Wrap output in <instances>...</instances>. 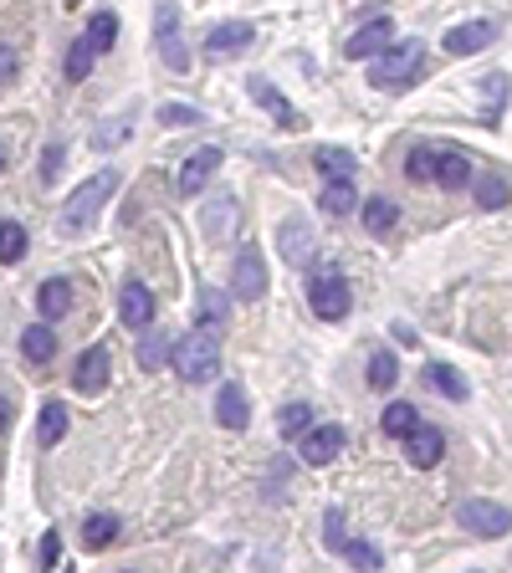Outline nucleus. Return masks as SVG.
<instances>
[{
	"label": "nucleus",
	"instance_id": "nucleus-46",
	"mask_svg": "<svg viewBox=\"0 0 512 573\" xmlns=\"http://www.w3.org/2000/svg\"><path fill=\"white\" fill-rule=\"evenodd\" d=\"M6 425H11V400L0 394V430H6Z\"/></svg>",
	"mask_w": 512,
	"mask_h": 573
},
{
	"label": "nucleus",
	"instance_id": "nucleus-11",
	"mask_svg": "<svg viewBox=\"0 0 512 573\" xmlns=\"http://www.w3.org/2000/svg\"><path fill=\"white\" fill-rule=\"evenodd\" d=\"M108 369H113L108 348H103V343H93L88 354L77 359V369H72V389L82 394V400H93V394H103V389H108Z\"/></svg>",
	"mask_w": 512,
	"mask_h": 573
},
{
	"label": "nucleus",
	"instance_id": "nucleus-37",
	"mask_svg": "<svg viewBox=\"0 0 512 573\" xmlns=\"http://www.w3.org/2000/svg\"><path fill=\"white\" fill-rule=\"evenodd\" d=\"M169 359V338L164 333H144V343H139V364L144 369H159Z\"/></svg>",
	"mask_w": 512,
	"mask_h": 573
},
{
	"label": "nucleus",
	"instance_id": "nucleus-14",
	"mask_svg": "<svg viewBox=\"0 0 512 573\" xmlns=\"http://www.w3.org/2000/svg\"><path fill=\"white\" fill-rule=\"evenodd\" d=\"M492 36H497V26H492V21H461V26H451V31H446L441 47H446L451 57H477L482 47H492Z\"/></svg>",
	"mask_w": 512,
	"mask_h": 573
},
{
	"label": "nucleus",
	"instance_id": "nucleus-42",
	"mask_svg": "<svg viewBox=\"0 0 512 573\" xmlns=\"http://www.w3.org/2000/svg\"><path fill=\"white\" fill-rule=\"evenodd\" d=\"M21 77V52L16 47H6V41H0V87H11Z\"/></svg>",
	"mask_w": 512,
	"mask_h": 573
},
{
	"label": "nucleus",
	"instance_id": "nucleus-26",
	"mask_svg": "<svg viewBox=\"0 0 512 573\" xmlns=\"http://www.w3.org/2000/svg\"><path fill=\"white\" fill-rule=\"evenodd\" d=\"M477 180V205L482 210H502L507 205V174L502 169H482V174H472Z\"/></svg>",
	"mask_w": 512,
	"mask_h": 573
},
{
	"label": "nucleus",
	"instance_id": "nucleus-28",
	"mask_svg": "<svg viewBox=\"0 0 512 573\" xmlns=\"http://www.w3.org/2000/svg\"><path fill=\"white\" fill-rule=\"evenodd\" d=\"M425 384H431L441 400H466V379L451 364H425Z\"/></svg>",
	"mask_w": 512,
	"mask_h": 573
},
{
	"label": "nucleus",
	"instance_id": "nucleus-24",
	"mask_svg": "<svg viewBox=\"0 0 512 573\" xmlns=\"http://www.w3.org/2000/svg\"><path fill=\"white\" fill-rule=\"evenodd\" d=\"M359 215H364V231H369V236H390V231L400 226V205H395L390 195H374L369 205H359Z\"/></svg>",
	"mask_w": 512,
	"mask_h": 573
},
{
	"label": "nucleus",
	"instance_id": "nucleus-23",
	"mask_svg": "<svg viewBox=\"0 0 512 573\" xmlns=\"http://www.w3.org/2000/svg\"><path fill=\"white\" fill-rule=\"evenodd\" d=\"M251 98L262 103V108H267V113H272V118H277L282 128H297V123H303V118H297V108H292V103H287V98L277 93V87H272L267 77H251Z\"/></svg>",
	"mask_w": 512,
	"mask_h": 573
},
{
	"label": "nucleus",
	"instance_id": "nucleus-13",
	"mask_svg": "<svg viewBox=\"0 0 512 573\" xmlns=\"http://www.w3.org/2000/svg\"><path fill=\"white\" fill-rule=\"evenodd\" d=\"M441 456H446V435H441L436 425H415V430L405 435V461H410L415 471L441 466Z\"/></svg>",
	"mask_w": 512,
	"mask_h": 573
},
{
	"label": "nucleus",
	"instance_id": "nucleus-4",
	"mask_svg": "<svg viewBox=\"0 0 512 573\" xmlns=\"http://www.w3.org/2000/svg\"><path fill=\"white\" fill-rule=\"evenodd\" d=\"M175 369H180V379L185 384H205V379H216L221 374V343H216V333H185L180 343H175Z\"/></svg>",
	"mask_w": 512,
	"mask_h": 573
},
{
	"label": "nucleus",
	"instance_id": "nucleus-31",
	"mask_svg": "<svg viewBox=\"0 0 512 573\" xmlns=\"http://www.w3.org/2000/svg\"><path fill=\"white\" fill-rule=\"evenodd\" d=\"M21 256H26V226H16V220H0V267H16Z\"/></svg>",
	"mask_w": 512,
	"mask_h": 573
},
{
	"label": "nucleus",
	"instance_id": "nucleus-25",
	"mask_svg": "<svg viewBox=\"0 0 512 573\" xmlns=\"http://www.w3.org/2000/svg\"><path fill=\"white\" fill-rule=\"evenodd\" d=\"M118 533H123V522H118L113 512H93L88 522H82V548H88V553H103Z\"/></svg>",
	"mask_w": 512,
	"mask_h": 573
},
{
	"label": "nucleus",
	"instance_id": "nucleus-32",
	"mask_svg": "<svg viewBox=\"0 0 512 573\" xmlns=\"http://www.w3.org/2000/svg\"><path fill=\"white\" fill-rule=\"evenodd\" d=\"M195 323H200V333H216L221 323H226V297L221 292H200V307H195Z\"/></svg>",
	"mask_w": 512,
	"mask_h": 573
},
{
	"label": "nucleus",
	"instance_id": "nucleus-7",
	"mask_svg": "<svg viewBox=\"0 0 512 573\" xmlns=\"http://www.w3.org/2000/svg\"><path fill=\"white\" fill-rule=\"evenodd\" d=\"M344 425H308L303 435H297V456H303L308 466H328L344 456Z\"/></svg>",
	"mask_w": 512,
	"mask_h": 573
},
{
	"label": "nucleus",
	"instance_id": "nucleus-6",
	"mask_svg": "<svg viewBox=\"0 0 512 573\" xmlns=\"http://www.w3.org/2000/svg\"><path fill=\"white\" fill-rule=\"evenodd\" d=\"M154 36H159L164 67H169V72H190V47H185V31H180V11H175V6H159Z\"/></svg>",
	"mask_w": 512,
	"mask_h": 573
},
{
	"label": "nucleus",
	"instance_id": "nucleus-44",
	"mask_svg": "<svg viewBox=\"0 0 512 573\" xmlns=\"http://www.w3.org/2000/svg\"><path fill=\"white\" fill-rule=\"evenodd\" d=\"M118 139H128V123H103V134H93L98 149H113Z\"/></svg>",
	"mask_w": 512,
	"mask_h": 573
},
{
	"label": "nucleus",
	"instance_id": "nucleus-34",
	"mask_svg": "<svg viewBox=\"0 0 512 573\" xmlns=\"http://www.w3.org/2000/svg\"><path fill=\"white\" fill-rule=\"evenodd\" d=\"M338 553H344V558H349L359 573H379V568H384V553H379L374 543H364V538H349V543L338 548Z\"/></svg>",
	"mask_w": 512,
	"mask_h": 573
},
{
	"label": "nucleus",
	"instance_id": "nucleus-36",
	"mask_svg": "<svg viewBox=\"0 0 512 573\" xmlns=\"http://www.w3.org/2000/svg\"><path fill=\"white\" fill-rule=\"evenodd\" d=\"M313 425V405H282V415H277V430H282V440H297Z\"/></svg>",
	"mask_w": 512,
	"mask_h": 573
},
{
	"label": "nucleus",
	"instance_id": "nucleus-9",
	"mask_svg": "<svg viewBox=\"0 0 512 573\" xmlns=\"http://www.w3.org/2000/svg\"><path fill=\"white\" fill-rule=\"evenodd\" d=\"M231 292H236L241 302L267 297V261H262V251H256V246H246V251L236 256V267H231Z\"/></svg>",
	"mask_w": 512,
	"mask_h": 573
},
{
	"label": "nucleus",
	"instance_id": "nucleus-3",
	"mask_svg": "<svg viewBox=\"0 0 512 573\" xmlns=\"http://www.w3.org/2000/svg\"><path fill=\"white\" fill-rule=\"evenodd\" d=\"M113 190H118V169H98L93 180H82L77 190H72V200H67V215H62V231H88L93 220H98V210L113 200Z\"/></svg>",
	"mask_w": 512,
	"mask_h": 573
},
{
	"label": "nucleus",
	"instance_id": "nucleus-40",
	"mask_svg": "<svg viewBox=\"0 0 512 573\" xmlns=\"http://www.w3.org/2000/svg\"><path fill=\"white\" fill-rule=\"evenodd\" d=\"M57 553H62V533H41V548H36V563H41V573H52L57 568Z\"/></svg>",
	"mask_w": 512,
	"mask_h": 573
},
{
	"label": "nucleus",
	"instance_id": "nucleus-45",
	"mask_svg": "<svg viewBox=\"0 0 512 573\" xmlns=\"http://www.w3.org/2000/svg\"><path fill=\"white\" fill-rule=\"evenodd\" d=\"M390 333H395V343H405V348H415V343H420V333H415L410 323H395Z\"/></svg>",
	"mask_w": 512,
	"mask_h": 573
},
{
	"label": "nucleus",
	"instance_id": "nucleus-20",
	"mask_svg": "<svg viewBox=\"0 0 512 573\" xmlns=\"http://www.w3.org/2000/svg\"><path fill=\"white\" fill-rule=\"evenodd\" d=\"M21 354H26V364L47 369V364L57 359V333H52L47 323H31V328L21 333Z\"/></svg>",
	"mask_w": 512,
	"mask_h": 573
},
{
	"label": "nucleus",
	"instance_id": "nucleus-12",
	"mask_svg": "<svg viewBox=\"0 0 512 573\" xmlns=\"http://www.w3.org/2000/svg\"><path fill=\"white\" fill-rule=\"evenodd\" d=\"M154 313H159V302H154L149 282H123V292H118V318H123V328H149Z\"/></svg>",
	"mask_w": 512,
	"mask_h": 573
},
{
	"label": "nucleus",
	"instance_id": "nucleus-33",
	"mask_svg": "<svg viewBox=\"0 0 512 573\" xmlns=\"http://www.w3.org/2000/svg\"><path fill=\"white\" fill-rule=\"evenodd\" d=\"M431 159H436V144H410V154H405V180H410V185H431Z\"/></svg>",
	"mask_w": 512,
	"mask_h": 573
},
{
	"label": "nucleus",
	"instance_id": "nucleus-39",
	"mask_svg": "<svg viewBox=\"0 0 512 573\" xmlns=\"http://www.w3.org/2000/svg\"><path fill=\"white\" fill-rule=\"evenodd\" d=\"M93 62H98V57L88 52V41H77V47L67 52V77H72V82H82V77L93 72Z\"/></svg>",
	"mask_w": 512,
	"mask_h": 573
},
{
	"label": "nucleus",
	"instance_id": "nucleus-41",
	"mask_svg": "<svg viewBox=\"0 0 512 573\" xmlns=\"http://www.w3.org/2000/svg\"><path fill=\"white\" fill-rule=\"evenodd\" d=\"M323 538H328V548H344V543H349V533H344V512H338V507H328V517H323Z\"/></svg>",
	"mask_w": 512,
	"mask_h": 573
},
{
	"label": "nucleus",
	"instance_id": "nucleus-8",
	"mask_svg": "<svg viewBox=\"0 0 512 573\" xmlns=\"http://www.w3.org/2000/svg\"><path fill=\"white\" fill-rule=\"evenodd\" d=\"M390 41H395V21H390V16H374L369 26H359V31L344 41V57H349V62H374L384 47H390Z\"/></svg>",
	"mask_w": 512,
	"mask_h": 573
},
{
	"label": "nucleus",
	"instance_id": "nucleus-18",
	"mask_svg": "<svg viewBox=\"0 0 512 573\" xmlns=\"http://www.w3.org/2000/svg\"><path fill=\"white\" fill-rule=\"evenodd\" d=\"M251 21H226V26H216V31H210L205 36V52L210 57H236V52H246L251 47Z\"/></svg>",
	"mask_w": 512,
	"mask_h": 573
},
{
	"label": "nucleus",
	"instance_id": "nucleus-22",
	"mask_svg": "<svg viewBox=\"0 0 512 573\" xmlns=\"http://www.w3.org/2000/svg\"><path fill=\"white\" fill-rule=\"evenodd\" d=\"M313 164H318V174H323V185H333V180H354V169H359V159H354L349 149H338V144H323V149L313 154Z\"/></svg>",
	"mask_w": 512,
	"mask_h": 573
},
{
	"label": "nucleus",
	"instance_id": "nucleus-19",
	"mask_svg": "<svg viewBox=\"0 0 512 573\" xmlns=\"http://www.w3.org/2000/svg\"><path fill=\"white\" fill-rule=\"evenodd\" d=\"M216 420H221L226 430H246V425H251V400H246L241 384H221V394H216Z\"/></svg>",
	"mask_w": 512,
	"mask_h": 573
},
{
	"label": "nucleus",
	"instance_id": "nucleus-16",
	"mask_svg": "<svg viewBox=\"0 0 512 573\" xmlns=\"http://www.w3.org/2000/svg\"><path fill=\"white\" fill-rule=\"evenodd\" d=\"M221 159H226V154H221L216 144L195 149V154L185 159V169H180V195H200V190H205V180L221 169Z\"/></svg>",
	"mask_w": 512,
	"mask_h": 573
},
{
	"label": "nucleus",
	"instance_id": "nucleus-35",
	"mask_svg": "<svg viewBox=\"0 0 512 573\" xmlns=\"http://www.w3.org/2000/svg\"><path fill=\"white\" fill-rule=\"evenodd\" d=\"M364 379H369V389H379V394H384V389H395V384H400V364H395V354H374Z\"/></svg>",
	"mask_w": 512,
	"mask_h": 573
},
{
	"label": "nucleus",
	"instance_id": "nucleus-17",
	"mask_svg": "<svg viewBox=\"0 0 512 573\" xmlns=\"http://www.w3.org/2000/svg\"><path fill=\"white\" fill-rule=\"evenodd\" d=\"M36 313H41V323L67 318V313H72V282H67V277L41 282V287H36Z\"/></svg>",
	"mask_w": 512,
	"mask_h": 573
},
{
	"label": "nucleus",
	"instance_id": "nucleus-30",
	"mask_svg": "<svg viewBox=\"0 0 512 573\" xmlns=\"http://www.w3.org/2000/svg\"><path fill=\"white\" fill-rule=\"evenodd\" d=\"M82 41H88V52H93V57L108 52L113 41H118V21H113V11H98V16L88 21V36H82Z\"/></svg>",
	"mask_w": 512,
	"mask_h": 573
},
{
	"label": "nucleus",
	"instance_id": "nucleus-38",
	"mask_svg": "<svg viewBox=\"0 0 512 573\" xmlns=\"http://www.w3.org/2000/svg\"><path fill=\"white\" fill-rule=\"evenodd\" d=\"M159 123H164V128H190V123H200V108H185V103H164V108H159Z\"/></svg>",
	"mask_w": 512,
	"mask_h": 573
},
{
	"label": "nucleus",
	"instance_id": "nucleus-10",
	"mask_svg": "<svg viewBox=\"0 0 512 573\" xmlns=\"http://www.w3.org/2000/svg\"><path fill=\"white\" fill-rule=\"evenodd\" d=\"M472 154H466V149H441L436 144V159H431V185H441V190H466V185H472Z\"/></svg>",
	"mask_w": 512,
	"mask_h": 573
},
{
	"label": "nucleus",
	"instance_id": "nucleus-21",
	"mask_svg": "<svg viewBox=\"0 0 512 573\" xmlns=\"http://www.w3.org/2000/svg\"><path fill=\"white\" fill-rule=\"evenodd\" d=\"M67 425H72V415H67V405L62 400H47L41 405V420H36V446H62V435H67Z\"/></svg>",
	"mask_w": 512,
	"mask_h": 573
},
{
	"label": "nucleus",
	"instance_id": "nucleus-29",
	"mask_svg": "<svg viewBox=\"0 0 512 573\" xmlns=\"http://www.w3.org/2000/svg\"><path fill=\"white\" fill-rule=\"evenodd\" d=\"M415 425H420V410H415V405H405V400H395L390 410L379 415V430H384V435H395V440H405Z\"/></svg>",
	"mask_w": 512,
	"mask_h": 573
},
{
	"label": "nucleus",
	"instance_id": "nucleus-15",
	"mask_svg": "<svg viewBox=\"0 0 512 573\" xmlns=\"http://www.w3.org/2000/svg\"><path fill=\"white\" fill-rule=\"evenodd\" d=\"M277 246H282L287 267H308L313 251H318V241H313V231L303 226V220H282V226H277Z\"/></svg>",
	"mask_w": 512,
	"mask_h": 573
},
{
	"label": "nucleus",
	"instance_id": "nucleus-43",
	"mask_svg": "<svg viewBox=\"0 0 512 573\" xmlns=\"http://www.w3.org/2000/svg\"><path fill=\"white\" fill-rule=\"evenodd\" d=\"M62 174V144H47V154H41V180H57Z\"/></svg>",
	"mask_w": 512,
	"mask_h": 573
},
{
	"label": "nucleus",
	"instance_id": "nucleus-47",
	"mask_svg": "<svg viewBox=\"0 0 512 573\" xmlns=\"http://www.w3.org/2000/svg\"><path fill=\"white\" fill-rule=\"evenodd\" d=\"M6 164H11V144H6V139H0V169H6Z\"/></svg>",
	"mask_w": 512,
	"mask_h": 573
},
{
	"label": "nucleus",
	"instance_id": "nucleus-27",
	"mask_svg": "<svg viewBox=\"0 0 512 573\" xmlns=\"http://www.w3.org/2000/svg\"><path fill=\"white\" fill-rule=\"evenodd\" d=\"M318 210H328L333 220H338V215H354V210H359L354 180H333V185H323V200H318Z\"/></svg>",
	"mask_w": 512,
	"mask_h": 573
},
{
	"label": "nucleus",
	"instance_id": "nucleus-5",
	"mask_svg": "<svg viewBox=\"0 0 512 573\" xmlns=\"http://www.w3.org/2000/svg\"><path fill=\"white\" fill-rule=\"evenodd\" d=\"M456 522L472 538H502L507 533V507L492 502V497H466V502H456Z\"/></svg>",
	"mask_w": 512,
	"mask_h": 573
},
{
	"label": "nucleus",
	"instance_id": "nucleus-2",
	"mask_svg": "<svg viewBox=\"0 0 512 573\" xmlns=\"http://www.w3.org/2000/svg\"><path fill=\"white\" fill-rule=\"evenodd\" d=\"M308 307L323 323H344L349 307H354V287L338 267H313L308 272Z\"/></svg>",
	"mask_w": 512,
	"mask_h": 573
},
{
	"label": "nucleus",
	"instance_id": "nucleus-1",
	"mask_svg": "<svg viewBox=\"0 0 512 573\" xmlns=\"http://www.w3.org/2000/svg\"><path fill=\"white\" fill-rule=\"evenodd\" d=\"M420 72H425L420 41H390V47L369 62V87H379V93H405Z\"/></svg>",
	"mask_w": 512,
	"mask_h": 573
}]
</instances>
